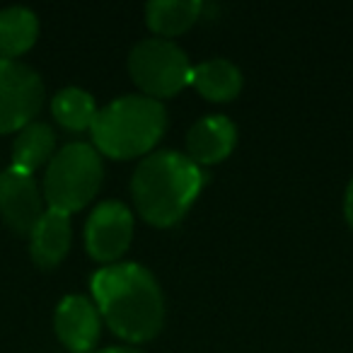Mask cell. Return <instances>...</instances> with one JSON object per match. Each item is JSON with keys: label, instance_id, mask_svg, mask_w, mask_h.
Wrapping results in <instances>:
<instances>
[{"label": "cell", "instance_id": "5bb4252c", "mask_svg": "<svg viewBox=\"0 0 353 353\" xmlns=\"http://www.w3.org/2000/svg\"><path fill=\"white\" fill-rule=\"evenodd\" d=\"M56 150V133L49 123L44 121H32L17 133L15 143H12V165L15 170L32 174L41 165L51 162Z\"/></svg>", "mask_w": 353, "mask_h": 353}, {"label": "cell", "instance_id": "e0dca14e", "mask_svg": "<svg viewBox=\"0 0 353 353\" xmlns=\"http://www.w3.org/2000/svg\"><path fill=\"white\" fill-rule=\"evenodd\" d=\"M343 218H346L348 228L353 230V179L346 189V199H343Z\"/></svg>", "mask_w": 353, "mask_h": 353}, {"label": "cell", "instance_id": "52a82bcc", "mask_svg": "<svg viewBox=\"0 0 353 353\" xmlns=\"http://www.w3.org/2000/svg\"><path fill=\"white\" fill-rule=\"evenodd\" d=\"M133 240V213L121 201H102L85 223V247L94 261L117 264Z\"/></svg>", "mask_w": 353, "mask_h": 353}, {"label": "cell", "instance_id": "6da1fadb", "mask_svg": "<svg viewBox=\"0 0 353 353\" xmlns=\"http://www.w3.org/2000/svg\"><path fill=\"white\" fill-rule=\"evenodd\" d=\"M92 298L99 317L119 339L145 343L165 322V298L155 276L141 264L119 261L92 276Z\"/></svg>", "mask_w": 353, "mask_h": 353}, {"label": "cell", "instance_id": "4fadbf2b", "mask_svg": "<svg viewBox=\"0 0 353 353\" xmlns=\"http://www.w3.org/2000/svg\"><path fill=\"white\" fill-rule=\"evenodd\" d=\"M39 37V20L30 8H6L0 10V59L17 61L27 54Z\"/></svg>", "mask_w": 353, "mask_h": 353}, {"label": "cell", "instance_id": "7c38bea8", "mask_svg": "<svg viewBox=\"0 0 353 353\" xmlns=\"http://www.w3.org/2000/svg\"><path fill=\"white\" fill-rule=\"evenodd\" d=\"M192 85L208 102H230L242 90V73L228 59H211L194 68Z\"/></svg>", "mask_w": 353, "mask_h": 353}, {"label": "cell", "instance_id": "30bf717a", "mask_svg": "<svg viewBox=\"0 0 353 353\" xmlns=\"http://www.w3.org/2000/svg\"><path fill=\"white\" fill-rule=\"evenodd\" d=\"M237 143V128L223 114H211L196 121L187 133L189 157L201 165H216L223 162L232 152Z\"/></svg>", "mask_w": 353, "mask_h": 353}, {"label": "cell", "instance_id": "7a4b0ae2", "mask_svg": "<svg viewBox=\"0 0 353 353\" xmlns=\"http://www.w3.org/2000/svg\"><path fill=\"white\" fill-rule=\"evenodd\" d=\"M206 184V172L189 155L157 150L138 162L131 179V194L138 213L155 228L179 223Z\"/></svg>", "mask_w": 353, "mask_h": 353}, {"label": "cell", "instance_id": "8fae6325", "mask_svg": "<svg viewBox=\"0 0 353 353\" xmlns=\"http://www.w3.org/2000/svg\"><path fill=\"white\" fill-rule=\"evenodd\" d=\"M70 216L46 208L44 216L30 232V254L39 269L49 271L65 259L70 250Z\"/></svg>", "mask_w": 353, "mask_h": 353}, {"label": "cell", "instance_id": "ac0fdd59", "mask_svg": "<svg viewBox=\"0 0 353 353\" xmlns=\"http://www.w3.org/2000/svg\"><path fill=\"white\" fill-rule=\"evenodd\" d=\"M97 353H143L138 351V348H128V346H112V348H104V351H97Z\"/></svg>", "mask_w": 353, "mask_h": 353}, {"label": "cell", "instance_id": "5b68a950", "mask_svg": "<svg viewBox=\"0 0 353 353\" xmlns=\"http://www.w3.org/2000/svg\"><path fill=\"white\" fill-rule=\"evenodd\" d=\"M128 73L145 97L160 102L192 85L194 65L174 41L143 39L128 54Z\"/></svg>", "mask_w": 353, "mask_h": 353}, {"label": "cell", "instance_id": "9c48e42d", "mask_svg": "<svg viewBox=\"0 0 353 353\" xmlns=\"http://www.w3.org/2000/svg\"><path fill=\"white\" fill-rule=\"evenodd\" d=\"M54 329L59 341L70 353H90L97 346L102 329L97 305L85 295H65L56 307Z\"/></svg>", "mask_w": 353, "mask_h": 353}, {"label": "cell", "instance_id": "9a60e30c", "mask_svg": "<svg viewBox=\"0 0 353 353\" xmlns=\"http://www.w3.org/2000/svg\"><path fill=\"white\" fill-rule=\"evenodd\" d=\"M203 6L196 0H152L145 6V22L157 37H179L196 25Z\"/></svg>", "mask_w": 353, "mask_h": 353}, {"label": "cell", "instance_id": "ba28073f", "mask_svg": "<svg viewBox=\"0 0 353 353\" xmlns=\"http://www.w3.org/2000/svg\"><path fill=\"white\" fill-rule=\"evenodd\" d=\"M44 216V199L34 176L8 167L0 172V218L17 235H30Z\"/></svg>", "mask_w": 353, "mask_h": 353}, {"label": "cell", "instance_id": "277c9868", "mask_svg": "<svg viewBox=\"0 0 353 353\" xmlns=\"http://www.w3.org/2000/svg\"><path fill=\"white\" fill-rule=\"evenodd\" d=\"M102 157L88 143H68L54 152L44 174V201L61 213L85 208L102 187Z\"/></svg>", "mask_w": 353, "mask_h": 353}, {"label": "cell", "instance_id": "3957f363", "mask_svg": "<svg viewBox=\"0 0 353 353\" xmlns=\"http://www.w3.org/2000/svg\"><path fill=\"white\" fill-rule=\"evenodd\" d=\"M167 128L162 102L145 94H126L97 112L92 123L94 150L114 160H133L148 155Z\"/></svg>", "mask_w": 353, "mask_h": 353}, {"label": "cell", "instance_id": "2e32d148", "mask_svg": "<svg viewBox=\"0 0 353 353\" xmlns=\"http://www.w3.org/2000/svg\"><path fill=\"white\" fill-rule=\"evenodd\" d=\"M97 112L99 109L94 104L92 94L80 88H65L56 92V97L51 99V114L61 123V128L70 133L92 131Z\"/></svg>", "mask_w": 353, "mask_h": 353}, {"label": "cell", "instance_id": "8992f818", "mask_svg": "<svg viewBox=\"0 0 353 353\" xmlns=\"http://www.w3.org/2000/svg\"><path fill=\"white\" fill-rule=\"evenodd\" d=\"M44 104V83L22 61L0 59V133H20Z\"/></svg>", "mask_w": 353, "mask_h": 353}]
</instances>
